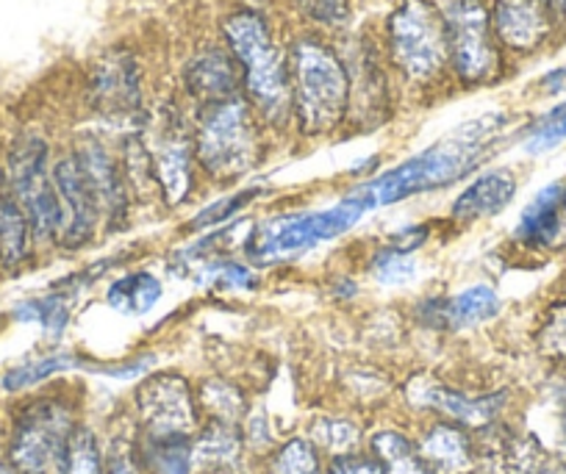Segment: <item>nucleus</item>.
Masks as SVG:
<instances>
[{"instance_id":"nucleus-4","label":"nucleus","mask_w":566,"mask_h":474,"mask_svg":"<svg viewBox=\"0 0 566 474\" xmlns=\"http://www.w3.org/2000/svg\"><path fill=\"white\" fill-rule=\"evenodd\" d=\"M195 161L214 181H233L253 170L261 158L259 123L244 97L200 108L192 136Z\"/></svg>"},{"instance_id":"nucleus-22","label":"nucleus","mask_w":566,"mask_h":474,"mask_svg":"<svg viewBox=\"0 0 566 474\" xmlns=\"http://www.w3.org/2000/svg\"><path fill=\"white\" fill-rule=\"evenodd\" d=\"M176 272L192 277L198 286L209 288V292H253L259 286V275L253 266L233 261L228 255H217V259H176Z\"/></svg>"},{"instance_id":"nucleus-46","label":"nucleus","mask_w":566,"mask_h":474,"mask_svg":"<svg viewBox=\"0 0 566 474\" xmlns=\"http://www.w3.org/2000/svg\"><path fill=\"white\" fill-rule=\"evenodd\" d=\"M555 9H560V12H566V0H553Z\"/></svg>"},{"instance_id":"nucleus-8","label":"nucleus","mask_w":566,"mask_h":474,"mask_svg":"<svg viewBox=\"0 0 566 474\" xmlns=\"http://www.w3.org/2000/svg\"><path fill=\"white\" fill-rule=\"evenodd\" d=\"M51 152L40 136H20L7 158L9 194L20 203L31 222L34 242H59V198L53 187Z\"/></svg>"},{"instance_id":"nucleus-29","label":"nucleus","mask_w":566,"mask_h":474,"mask_svg":"<svg viewBox=\"0 0 566 474\" xmlns=\"http://www.w3.org/2000/svg\"><path fill=\"white\" fill-rule=\"evenodd\" d=\"M92 364L78 358L75 352H48V356L31 358V361L20 364V367L9 369L3 375V389L18 394V391L34 389V386L45 383V380L56 378V375L70 372V369H90Z\"/></svg>"},{"instance_id":"nucleus-16","label":"nucleus","mask_w":566,"mask_h":474,"mask_svg":"<svg viewBox=\"0 0 566 474\" xmlns=\"http://www.w3.org/2000/svg\"><path fill=\"white\" fill-rule=\"evenodd\" d=\"M553 0H494V36L511 51H536L553 31Z\"/></svg>"},{"instance_id":"nucleus-36","label":"nucleus","mask_w":566,"mask_h":474,"mask_svg":"<svg viewBox=\"0 0 566 474\" xmlns=\"http://www.w3.org/2000/svg\"><path fill=\"white\" fill-rule=\"evenodd\" d=\"M560 141H566V101L560 106H555L553 112L544 114L536 125L531 128L525 141L527 152H547L553 147H558Z\"/></svg>"},{"instance_id":"nucleus-45","label":"nucleus","mask_w":566,"mask_h":474,"mask_svg":"<svg viewBox=\"0 0 566 474\" xmlns=\"http://www.w3.org/2000/svg\"><path fill=\"white\" fill-rule=\"evenodd\" d=\"M200 474H244V472L239 466H233V468H211V472H200Z\"/></svg>"},{"instance_id":"nucleus-17","label":"nucleus","mask_w":566,"mask_h":474,"mask_svg":"<svg viewBox=\"0 0 566 474\" xmlns=\"http://www.w3.org/2000/svg\"><path fill=\"white\" fill-rule=\"evenodd\" d=\"M500 314V294L486 283L464 288V292L453 294L444 299H428L419 305V319L433 330H448V334H459V330H470L475 325L489 323Z\"/></svg>"},{"instance_id":"nucleus-47","label":"nucleus","mask_w":566,"mask_h":474,"mask_svg":"<svg viewBox=\"0 0 566 474\" xmlns=\"http://www.w3.org/2000/svg\"><path fill=\"white\" fill-rule=\"evenodd\" d=\"M560 400H564V405H566V386H564V391H560Z\"/></svg>"},{"instance_id":"nucleus-43","label":"nucleus","mask_w":566,"mask_h":474,"mask_svg":"<svg viewBox=\"0 0 566 474\" xmlns=\"http://www.w3.org/2000/svg\"><path fill=\"white\" fill-rule=\"evenodd\" d=\"M538 86H542V92H547V95H564L566 92V64L558 70H549V73L538 81Z\"/></svg>"},{"instance_id":"nucleus-13","label":"nucleus","mask_w":566,"mask_h":474,"mask_svg":"<svg viewBox=\"0 0 566 474\" xmlns=\"http://www.w3.org/2000/svg\"><path fill=\"white\" fill-rule=\"evenodd\" d=\"M53 187L59 198V244L67 250H78L95 239L97 225H101V209L86 183L84 170H81L75 152L59 158L53 165Z\"/></svg>"},{"instance_id":"nucleus-26","label":"nucleus","mask_w":566,"mask_h":474,"mask_svg":"<svg viewBox=\"0 0 566 474\" xmlns=\"http://www.w3.org/2000/svg\"><path fill=\"white\" fill-rule=\"evenodd\" d=\"M34 233L25 211L9 192H0V264L18 270L29 261Z\"/></svg>"},{"instance_id":"nucleus-10","label":"nucleus","mask_w":566,"mask_h":474,"mask_svg":"<svg viewBox=\"0 0 566 474\" xmlns=\"http://www.w3.org/2000/svg\"><path fill=\"white\" fill-rule=\"evenodd\" d=\"M448 51L455 75L464 84H486L497 75L500 53L494 45L492 14L483 0H453L444 12Z\"/></svg>"},{"instance_id":"nucleus-15","label":"nucleus","mask_w":566,"mask_h":474,"mask_svg":"<svg viewBox=\"0 0 566 474\" xmlns=\"http://www.w3.org/2000/svg\"><path fill=\"white\" fill-rule=\"evenodd\" d=\"M78 158L81 170H84L86 183L101 209V222L108 231H119L128 222L130 189L125 181L123 165L108 152V147L97 139H84L78 150H73Z\"/></svg>"},{"instance_id":"nucleus-12","label":"nucleus","mask_w":566,"mask_h":474,"mask_svg":"<svg viewBox=\"0 0 566 474\" xmlns=\"http://www.w3.org/2000/svg\"><path fill=\"white\" fill-rule=\"evenodd\" d=\"M406 400L417 411H428L437 419L461 424L467 430H483L489 424L500 422V413L505 411V391L492 394H470V391L453 389L448 383H439L433 378H413L406 386Z\"/></svg>"},{"instance_id":"nucleus-42","label":"nucleus","mask_w":566,"mask_h":474,"mask_svg":"<svg viewBox=\"0 0 566 474\" xmlns=\"http://www.w3.org/2000/svg\"><path fill=\"white\" fill-rule=\"evenodd\" d=\"M566 247V189L564 198H560L558 211H555V222H553V233H549L547 250H564Z\"/></svg>"},{"instance_id":"nucleus-40","label":"nucleus","mask_w":566,"mask_h":474,"mask_svg":"<svg viewBox=\"0 0 566 474\" xmlns=\"http://www.w3.org/2000/svg\"><path fill=\"white\" fill-rule=\"evenodd\" d=\"M428 236H431V228H428V225H417V222H413V225L400 228V231H397L395 236H391L389 247L397 250V253L411 255L413 250L422 247V244L428 242Z\"/></svg>"},{"instance_id":"nucleus-23","label":"nucleus","mask_w":566,"mask_h":474,"mask_svg":"<svg viewBox=\"0 0 566 474\" xmlns=\"http://www.w3.org/2000/svg\"><path fill=\"white\" fill-rule=\"evenodd\" d=\"M367 450L386 474H437L419 452L417 439L397 428L375 430L367 439Z\"/></svg>"},{"instance_id":"nucleus-2","label":"nucleus","mask_w":566,"mask_h":474,"mask_svg":"<svg viewBox=\"0 0 566 474\" xmlns=\"http://www.w3.org/2000/svg\"><path fill=\"white\" fill-rule=\"evenodd\" d=\"M231 56L242 70L248 103L266 125H286L292 119L290 59L283 56L270 23L255 9H239L222 25Z\"/></svg>"},{"instance_id":"nucleus-21","label":"nucleus","mask_w":566,"mask_h":474,"mask_svg":"<svg viewBox=\"0 0 566 474\" xmlns=\"http://www.w3.org/2000/svg\"><path fill=\"white\" fill-rule=\"evenodd\" d=\"M242 424H228L206 419L192 435V463L195 474L211 472V468H233L242 463L244 452Z\"/></svg>"},{"instance_id":"nucleus-1","label":"nucleus","mask_w":566,"mask_h":474,"mask_svg":"<svg viewBox=\"0 0 566 474\" xmlns=\"http://www.w3.org/2000/svg\"><path fill=\"white\" fill-rule=\"evenodd\" d=\"M503 125V114H489V117L472 119V123L461 125L459 130L444 136L442 141L419 152V156L402 161L400 167L389 170L386 176L361 183L350 194L364 209L375 211L380 206H391L413 198V194L450 187V183L464 178L470 170H475L478 161L483 158V150L492 145V139L500 134Z\"/></svg>"},{"instance_id":"nucleus-19","label":"nucleus","mask_w":566,"mask_h":474,"mask_svg":"<svg viewBox=\"0 0 566 474\" xmlns=\"http://www.w3.org/2000/svg\"><path fill=\"white\" fill-rule=\"evenodd\" d=\"M419 452L437 474H467L478 466V450L472 430L437 419L417 435Z\"/></svg>"},{"instance_id":"nucleus-20","label":"nucleus","mask_w":566,"mask_h":474,"mask_svg":"<svg viewBox=\"0 0 566 474\" xmlns=\"http://www.w3.org/2000/svg\"><path fill=\"white\" fill-rule=\"evenodd\" d=\"M516 194V176L511 170H489L470 183L453 203V220L461 225L500 214Z\"/></svg>"},{"instance_id":"nucleus-27","label":"nucleus","mask_w":566,"mask_h":474,"mask_svg":"<svg viewBox=\"0 0 566 474\" xmlns=\"http://www.w3.org/2000/svg\"><path fill=\"white\" fill-rule=\"evenodd\" d=\"M139 455L145 474H195L189 435H139Z\"/></svg>"},{"instance_id":"nucleus-11","label":"nucleus","mask_w":566,"mask_h":474,"mask_svg":"<svg viewBox=\"0 0 566 474\" xmlns=\"http://www.w3.org/2000/svg\"><path fill=\"white\" fill-rule=\"evenodd\" d=\"M150 165H154L156 187L167 206H181L192 192L195 147L176 112L159 114L150 128Z\"/></svg>"},{"instance_id":"nucleus-35","label":"nucleus","mask_w":566,"mask_h":474,"mask_svg":"<svg viewBox=\"0 0 566 474\" xmlns=\"http://www.w3.org/2000/svg\"><path fill=\"white\" fill-rule=\"evenodd\" d=\"M259 194H261V189H242V192L233 194V198L217 200V203L206 206L203 211H198V214L192 217V222L187 225V231H206V228L228 225V222L233 220V214H237V211H242L244 206H248L253 198H259Z\"/></svg>"},{"instance_id":"nucleus-24","label":"nucleus","mask_w":566,"mask_h":474,"mask_svg":"<svg viewBox=\"0 0 566 474\" xmlns=\"http://www.w3.org/2000/svg\"><path fill=\"white\" fill-rule=\"evenodd\" d=\"M161 294H165V286L154 272L136 270L108 283L106 303L119 316H145L159 305Z\"/></svg>"},{"instance_id":"nucleus-37","label":"nucleus","mask_w":566,"mask_h":474,"mask_svg":"<svg viewBox=\"0 0 566 474\" xmlns=\"http://www.w3.org/2000/svg\"><path fill=\"white\" fill-rule=\"evenodd\" d=\"M103 474H145L139 455V435H117L103 450Z\"/></svg>"},{"instance_id":"nucleus-41","label":"nucleus","mask_w":566,"mask_h":474,"mask_svg":"<svg viewBox=\"0 0 566 474\" xmlns=\"http://www.w3.org/2000/svg\"><path fill=\"white\" fill-rule=\"evenodd\" d=\"M547 347L555 356L566 358V308L555 316L553 325L547 328Z\"/></svg>"},{"instance_id":"nucleus-18","label":"nucleus","mask_w":566,"mask_h":474,"mask_svg":"<svg viewBox=\"0 0 566 474\" xmlns=\"http://www.w3.org/2000/svg\"><path fill=\"white\" fill-rule=\"evenodd\" d=\"M239 73L242 70L237 67V59L231 53L220 48H206L195 53L184 67V86L200 103V108L214 106V103L239 97V81H242Z\"/></svg>"},{"instance_id":"nucleus-31","label":"nucleus","mask_w":566,"mask_h":474,"mask_svg":"<svg viewBox=\"0 0 566 474\" xmlns=\"http://www.w3.org/2000/svg\"><path fill=\"white\" fill-rule=\"evenodd\" d=\"M14 319L25 325H40L48 339H62L70 325V299L67 294L53 292L45 297H31L25 303L14 305Z\"/></svg>"},{"instance_id":"nucleus-25","label":"nucleus","mask_w":566,"mask_h":474,"mask_svg":"<svg viewBox=\"0 0 566 474\" xmlns=\"http://www.w3.org/2000/svg\"><path fill=\"white\" fill-rule=\"evenodd\" d=\"M566 183H549L544 187L531 203L522 209L520 214V225H516L514 239L522 244V247H533V250H547L549 233H553V222H555V211H558L560 198H564Z\"/></svg>"},{"instance_id":"nucleus-39","label":"nucleus","mask_w":566,"mask_h":474,"mask_svg":"<svg viewBox=\"0 0 566 474\" xmlns=\"http://www.w3.org/2000/svg\"><path fill=\"white\" fill-rule=\"evenodd\" d=\"M325 474H386L380 463L369 452H350V455L328 457Z\"/></svg>"},{"instance_id":"nucleus-44","label":"nucleus","mask_w":566,"mask_h":474,"mask_svg":"<svg viewBox=\"0 0 566 474\" xmlns=\"http://www.w3.org/2000/svg\"><path fill=\"white\" fill-rule=\"evenodd\" d=\"M467 474H522V472H511V468H497V466H475Z\"/></svg>"},{"instance_id":"nucleus-34","label":"nucleus","mask_w":566,"mask_h":474,"mask_svg":"<svg viewBox=\"0 0 566 474\" xmlns=\"http://www.w3.org/2000/svg\"><path fill=\"white\" fill-rule=\"evenodd\" d=\"M369 272H373V277L380 286H406V283H411L413 277L419 275V266L413 264L411 255L397 253V250H391L389 244H386V247H380L378 253L373 255Z\"/></svg>"},{"instance_id":"nucleus-7","label":"nucleus","mask_w":566,"mask_h":474,"mask_svg":"<svg viewBox=\"0 0 566 474\" xmlns=\"http://www.w3.org/2000/svg\"><path fill=\"white\" fill-rule=\"evenodd\" d=\"M389 51L406 78H437L450 62L444 14L431 0H402L389 18Z\"/></svg>"},{"instance_id":"nucleus-5","label":"nucleus","mask_w":566,"mask_h":474,"mask_svg":"<svg viewBox=\"0 0 566 474\" xmlns=\"http://www.w3.org/2000/svg\"><path fill=\"white\" fill-rule=\"evenodd\" d=\"M367 214L364 206L353 194H345L334 209L325 211H295L275 220L259 222L248 231L244 253L255 266H270L277 261L295 259V255L314 250L317 244L331 242L350 231Z\"/></svg>"},{"instance_id":"nucleus-30","label":"nucleus","mask_w":566,"mask_h":474,"mask_svg":"<svg viewBox=\"0 0 566 474\" xmlns=\"http://www.w3.org/2000/svg\"><path fill=\"white\" fill-rule=\"evenodd\" d=\"M264 474H325L323 452L308 435H292L266 455Z\"/></svg>"},{"instance_id":"nucleus-28","label":"nucleus","mask_w":566,"mask_h":474,"mask_svg":"<svg viewBox=\"0 0 566 474\" xmlns=\"http://www.w3.org/2000/svg\"><path fill=\"white\" fill-rule=\"evenodd\" d=\"M198 405L206 419L228 424H242L248 417V394L226 378H206L198 386Z\"/></svg>"},{"instance_id":"nucleus-38","label":"nucleus","mask_w":566,"mask_h":474,"mask_svg":"<svg viewBox=\"0 0 566 474\" xmlns=\"http://www.w3.org/2000/svg\"><path fill=\"white\" fill-rule=\"evenodd\" d=\"M297 9L317 25H345L350 18V0H295Z\"/></svg>"},{"instance_id":"nucleus-32","label":"nucleus","mask_w":566,"mask_h":474,"mask_svg":"<svg viewBox=\"0 0 566 474\" xmlns=\"http://www.w3.org/2000/svg\"><path fill=\"white\" fill-rule=\"evenodd\" d=\"M308 439L314 441L319 452H328V457L350 455V452H358L361 446L364 433L353 419L345 417H323L312 424L308 430Z\"/></svg>"},{"instance_id":"nucleus-6","label":"nucleus","mask_w":566,"mask_h":474,"mask_svg":"<svg viewBox=\"0 0 566 474\" xmlns=\"http://www.w3.org/2000/svg\"><path fill=\"white\" fill-rule=\"evenodd\" d=\"M78 428V413L67 397L45 394L25 402L12 424L9 463L20 474H59Z\"/></svg>"},{"instance_id":"nucleus-14","label":"nucleus","mask_w":566,"mask_h":474,"mask_svg":"<svg viewBox=\"0 0 566 474\" xmlns=\"http://www.w3.org/2000/svg\"><path fill=\"white\" fill-rule=\"evenodd\" d=\"M90 101L101 117L125 123L142 112V75L130 53L112 51L95 64L90 81Z\"/></svg>"},{"instance_id":"nucleus-33","label":"nucleus","mask_w":566,"mask_h":474,"mask_svg":"<svg viewBox=\"0 0 566 474\" xmlns=\"http://www.w3.org/2000/svg\"><path fill=\"white\" fill-rule=\"evenodd\" d=\"M59 474H103V446L97 435L84 424L75 430Z\"/></svg>"},{"instance_id":"nucleus-3","label":"nucleus","mask_w":566,"mask_h":474,"mask_svg":"<svg viewBox=\"0 0 566 474\" xmlns=\"http://www.w3.org/2000/svg\"><path fill=\"white\" fill-rule=\"evenodd\" d=\"M292 117L303 136H325L350 112V75L345 62L317 40H301L290 53Z\"/></svg>"},{"instance_id":"nucleus-9","label":"nucleus","mask_w":566,"mask_h":474,"mask_svg":"<svg viewBox=\"0 0 566 474\" xmlns=\"http://www.w3.org/2000/svg\"><path fill=\"white\" fill-rule=\"evenodd\" d=\"M134 411L139 435H189L192 439L203 424L198 405V391L184 375L154 372L134 391Z\"/></svg>"}]
</instances>
